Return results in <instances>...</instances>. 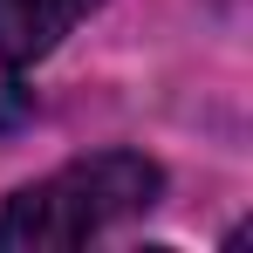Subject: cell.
<instances>
[{
    "label": "cell",
    "instance_id": "1",
    "mask_svg": "<svg viewBox=\"0 0 253 253\" xmlns=\"http://www.w3.org/2000/svg\"><path fill=\"white\" fill-rule=\"evenodd\" d=\"M165 192V171L137 151H103L83 165L55 171L42 185L14 192L0 212V253L14 247H89L110 226H124L130 212H151Z\"/></svg>",
    "mask_w": 253,
    "mask_h": 253
},
{
    "label": "cell",
    "instance_id": "2",
    "mask_svg": "<svg viewBox=\"0 0 253 253\" xmlns=\"http://www.w3.org/2000/svg\"><path fill=\"white\" fill-rule=\"evenodd\" d=\"M103 0H0V130L28 124V69L76 35V21Z\"/></svg>",
    "mask_w": 253,
    "mask_h": 253
}]
</instances>
